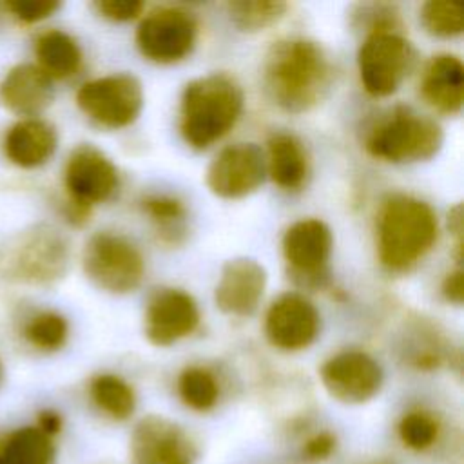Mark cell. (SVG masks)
I'll return each instance as SVG.
<instances>
[{
  "label": "cell",
  "mask_w": 464,
  "mask_h": 464,
  "mask_svg": "<svg viewBox=\"0 0 464 464\" xmlns=\"http://www.w3.org/2000/svg\"><path fill=\"white\" fill-rule=\"evenodd\" d=\"M332 69L324 49L304 36L279 40L266 54L263 82L272 102L286 112H304L326 94Z\"/></svg>",
  "instance_id": "6da1fadb"
},
{
  "label": "cell",
  "mask_w": 464,
  "mask_h": 464,
  "mask_svg": "<svg viewBox=\"0 0 464 464\" xmlns=\"http://www.w3.org/2000/svg\"><path fill=\"white\" fill-rule=\"evenodd\" d=\"M377 257L390 272L415 266L439 236L437 214L430 203L410 194H390L377 212Z\"/></svg>",
  "instance_id": "7a4b0ae2"
},
{
  "label": "cell",
  "mask_w": 464,
  "mask_h": 464,
  "mask_svg": "<svg viewBox=\"0 0 464 464\" xmlns=\"http://www.w3.org/2000/svg\"><path fill=\"white\" fill-rule=\"evenodd\" d=\"M241 112L243 91L232 76L225 72L199 76L181 92V138L192 149H208L234 129Z\"/></svg>",
  "instance_id": "3957f363"
},
{
  "label": "cell",
  "mask_w": 464,
  "mask_h": 464,
  "mask_svg": "<svg viewBox=\"0 0 464 464\" xmlns=\"http://www.w3.org/2000/svg\"><path fill=\"white\" fill-rule=\"evenodd\" d=\"M71 263L69 239L49 223L25 227L0 241V279L24 286H51Z\"/></svg>",
  "instance_id": "277c9868"
},
{
  "label": "cell",
  "mask_w": 464,
  "mask_h": 464,
  "mask_svg": "<svg viewBox=\"0 0 464 464\" xmlns=\"http://www.w3.org/2000/svg\"><path fill=\"white\" fill-rule=\"evenodd\" d=\"M442 140V129L433 118L397 105L366 130L364 149L370 156L388 163H413L433 158Z\"/></svg>",
  "instance_id": "5b68a950"
},
{
  "label": "cell",
  "mask_w": 464,
  "mask_h": 464,
  "mask_svg": "<svg viewBox=\"0 0 464 464\" xmlns=\"http://www.w3.org/2000/svg\"><path fill=\"white\" fill-rule=\"evenodd\" d=\"M82 268L85 277L103 292H134L145 276V257L138 245L112 230L94 232L83 245Z\"/></svg>",
  "instance_id": "8992f818"
},
{
  "label": "cell",
  "mask_w": 464,
  "mask_h": 464,
  "mask_svg": "<svg viewBox=\"0 0 464 464\" xmlns=\"http://www.w3.org/2000/svg\"><path fill=\"white\" fill-rule=\"evenodd\" d=\"M411 63L413 47L397 31V25L368 31L357 51L361 83L375 98H386L397 92Z\"/></svg>",
  "instance_id": "52a82bcc"
},
{
  "label": "cell",
  "mask_w": 464,
  "mask_h": 464,
  "mask_svg": "<svg viewBox=\"0 0 464 464\" xmlns=\"http://www.w3.org/2000/svg\"><path fill=\"white\" fill-rule=\"evenodd\" d=\"M82 114L103 129L129 127L143 109L141 82L130 72H112L83 82L74 94Z\"/></svg>",
  "instance_id": "ba28073f"
},
{
  "label": "cell",
  "mask_w": 464,
  "mask_h": 464,
  "mask_svg": "<svg viewBox=\"0 0 464 464\" xmlns=\"http://www.w3.org/2000/svg\"><path fill=\"white\" fill-rule=\"evenodd\" d=\"M198 36L194 14L178 5H161L149 11L134 34L143 58L154 63H176L187 58Z\"/></svg>",
  "instance_id": "9c48e42d"
},
{
  "label": "cell",
  "mask_w": 464,
  "mask_h": 464,
  "mask_svg": "<svg viewBox=\"0 0 464 464\" xmlns=\"http://www.w3.org/2000/svg\"><path fill=\"white\" fill-rule=\"evenodd\" d=\"M62 185L67 201L92 210L94 205L105 203L116 194L120 174L103 150L82 143L69 152L63 163Z\"/></svg>",
  "instance_id": "30bf717a"
},
{
  "label": "cell",
  "mask_w": 464,
  "mask_h": 464,
  "mask_svg": "<svg viewBox=\"0 0 464 464\" xmlns=\"http://www.w3.org/2000/svg\"><path fill=\"white\" fill-rule=\"evenodd\" d=\"M324 390L339 402L362 404L382 386L381 364L362 350H343L330 355L319 370Z\"/></svg>",
  "instance_id": "8fae6325"
},
{
  "label": "cell",
  "mask_w": 464,
  "mask_h": 464,
  "mask_svg": "<svg viewBox=\"0 0 464 464\" xmlns=\"http://www.w3.org/2000/svg\"><path fill=\"white\" fill-rule=\"evenodd\" d=\"M265 154L256 143L223 147L207 169L208 190L223 199H239L254 194L265 181Z\"/></svg>",
  "instance_id": "7c38bea8"
},
{
  "label": "cell",
  "mask_w": 464,
  "mask_h": 464,
  "mask_svg": "<svg viewBox=\"0 0 464 464\" xmlns=\"http://www.w3.org/2000/svg\"><path fill=\"white\" fill-rule=\"evenodd\" d=\"M281 248L292 276L303 285H321L334 248L330 227L317 218L294 221L283 234Z\"/></svg>",
  "instance_id": "4fadbf2b"
},
{
  "label": "cell",
  "mask_w": 464,
  "mask_h": 464,
  "mask_svg": "<svg viewBox=\"0 0 464 464\" xmlns=\"http://www.w3.org/2000/svg\"><path fill=\"white\" fill-rule=\"evenodd\" d=\"M263 328L274 348L283 352H299L317 339L321 315L315 304L304 295L286 292L270 303Z\"/></svg>",
  "instance_id": "5bb4252c"
},
{
  "label": "cell",
  "mask_w": 464,
  "mask_h": 464,
  "mask_svg": "<svg viewBox=\"0 0 464 464\" xmlns=\"http://www.w3.org/2000/svg\"><path fill=\"white\" fill-rule=\"evenodd\" d=\"M199 324L194 297L181 288H158L147 301L143 330L154 346H170L190 335Z\"/></svg>",
  "instance_id": "9a60e30c"
},
{
  "label": "cell",
  "mask_w": 464,
  "mask_h": 464,
  "mask_svg": "<svg viewBox=\"0 0 464 464\" xmlns=\"http://www.w3.org/2000/svg\"><path fill=\"white\" fill-rule=\"evenodd\" d=\"M130 459L132 464H194L196 446L176 422L149 415L132 431Z\"/></svg>",
  "instance_id": "2e32d148"
},
{
  "label": "cell",
  "mask_w": 464,
  "mask_h": 464,
  "mask_svg": "<svg viewBox=\"0 0 464 464\" xmlns=\"http://www.w3.org/2000/svg\"><path fill=\"white\" fill-rule=\"evenodd\" d=\"M266 288V270L256 259L236 257L223 265L214 288L219 312L232 317L252 315Z\"/></svg>",
  "instance_id": "e0dca14e"
},
{
  "label": "cell",
  "mask_w": 464,
  "mask_h": 464,
  "mask_svg": "<svg viewBox=\"0 0 464 464\" xmlns=\"http://www.w3.org/2000/svg\"><path fill=\"white\" fill-rule=\"evenodd\" d=\"M56 149V127L42 116L16 118L0 136V152L4 160L22 170H34L47 165Z\"/></svg>",
  "instance_id": "ac0fdd59"
},
{
  "label": "cell",
  "mask_w": 464,
  "mask_h": 464,
  "mask_svg": "<svg viewBox=\"0 0 464 464\" xmlns=\"http://www.w3.org/2000/svg\"><path fill=\"white\" fill-rule=\"evenodd\" d=\"M54 82L34 63L11 65L0 78V107L16 118H36L53 103Z\"/></svg>",
  "instance_id": "d6986e66"
},
{
  "label": "cell",
  "mask_w": 464,
  "mask_h": 464,
  "mask_svg": "<svg viewBox=\"0 0 464 464\" xmlns=\"http://www.w3.org/2000/svg\"><path fill=\"white\" fill-rule=\"evenodd\" d=\"M420 96L442 114H457L464 102V67L457 54L431 56L420 76Z\"/></svg>",
  "instance_id": "ffe728a7"
},
{
  "label": "cell",
  "mask_w": 464,
  "mask_h": 464,
  "mask_svg": "<svg viewBox=\"0 0 464 464\" xmlns=\"http://www.w3.org/2000/svg\"><path fill=\"white\" fill-rule=\"evenodd\" d=\"M34 63L53 80H67L82 69L83 53L78 40L63 29H44L33 40Z\"/></svg>",
  "instance_id": "44dd1931"
},
{
  "label": "cell",
  "mask_w": 464,
  "mask_h": 464,
  "mask_svg": "<svg viewBox=\"0 0 464 464\" xmlns=\"http://www.w3.org/2000/svg\"><path fill=\"white\" fill-rule=\"evenodd\" d=\"M266 174L283 190H299L308 178V156L303 143L288 132H274L266 141Z\"/></svg>",
  "instance_id": "7402d4cb"
},
{
  "label": "cell",
  "mask_w": 464,
  "mask_h": 464,
  "mask_svg": "<svg viewBox=\"0 0 464 464\" xmlns=\"http://www.w3.org/2000/svg\"><path fill=\"white\" fill-rule=\"evenodd\" d=\"M140 207L161 243L179 245L185 239L188 212L178 196L165 192L147 194Z\"/></svg>",
  "instance_id": "603a6c76"
},
{
  "label": "cell",
  "mask_w": 464,
  "mask_h": 464,
  "mask_svg": "<svg viewBox=\"0 0 464 464\" xmlns=\"http://www.w3.org/2000/svg\"><path fill=\"white\" fill-rule=\"evenodd\" d=\"M54 442L38 426H22L0 437V464H53Z\"/></svg>",
  "instance_id": "cb8c5ba5"
},
{
  "label": "cell",
  "mask_w": 464,
  "mask_h": 464,
  "mask_svg": "<svg viewBox=\"0 0 464 464\" xmlns=\"http://www.w3.org/2000/svg\"><path fill=\"white\" fill-rule=\"evenodd\" d=\"M22 341L42 353L62 350L69 339V321L56 310L40 308L29 312L18 328Z\"/></svg>",
  "instance_id": "d4e9b609"
},
{
  "label": "cell",
  "mask_w": 464,
  "mask_h": 464,
  "mask_svg": "<svg viewBox=\"0 0 464 464\" xmlns=\"http://www.w3.org/2000/svg\"><path fill=\"white\" fill-rule=\"evenodd\" d=\"M92 404L114 420H125L134 413L136 393L132 386L114 373L94 375L89 382Z\"/></svg>",
  "instance_id": "484cf974"
},
{
  "label": "cell",
  "mask_w": 464,
  "mask_h": 464,
  "mask_svg": "<svg viewBox=\"0 0 464 464\" xmlns=\"http://www.w3.org/2000/svg\"><path fill=\"white\" fill-rule=\"evenodd\" d=\"M178 395L181 402L194 411H208L219 397V384L214 373L203 366H187L178 375Z\"/></svg>",
  "instance_id": "4316f807"
},
{
  "label": "cell",
  "mask_w": 464,
  "mask_h": 464,
  "mask_svg": "<svg viewBox=\"0 0 464 464\" xmlns=\"http://www.w3.org/2000/svg\"><path fill=\"white\" fill-rule=\"evenodd\" d=\"M286 4L283 2H266V0H254V2H228L227 11L230 22L246 33L263 31L265 27L276 24L285 16Z\"/></svg>",
  "instance_id": "83f0119b"
},
{
  "label": "cell",
  "mask_w": 464,
  "mask_h": 464,
  "mask_svg": "<svg viewBox=\"0 0 464 464\" xmlns=\"http://www.w3.org/2000/svg\"><path fill=\"white\" fill-rule=\"evenodd\" d=\"M419 20L426 33L437 38H455L464 31L460 5L448 0H430L419 9Z\"/></svg>",
  "instance_id": "f1b7e54d"
},
{
  "label": "cell",
  "mask_w": 464,
  "mask_h": 464,
  "mask_svg": "<svg viewBox=\"0 0 464 464\" xmlns=\"http://www.w3.org/2000/svg\"><path fill=\"white\" fill-rule=\"evenodd\" d=\"M439 430L440 424L437 417L426 410H411L404 413L397 426L402 444L415 451L431 448L439 437Z\"/></svg>",
  "instance_id": "f546056e"
},
{
  "label": "cell",
  "mask_w": 464,
  "mask_h": 464,
  "mask_svg": "<svg viewBox=\"0 0 464 464\" xmlns=\"http://www.w3.org/2000/svg\"><path fill=\"white\" fill-rule=\"evenodd\" d=\"M62 7L60 2L49 0H9L0 9L18 25H38L51 18Z\"/></svg>",
  "instance_id": "4dcf8cb0"
},
{
  "label": "cell",
  "mask_w": 464,
  "mask_h": 464,
  "mask_svg": "<svg viewBox=\"0 0 464 464\" xmlns=\"http://www.w3.org/2000/svg\"><path fill=\"white\" fill-rule=\"evenodd\" d=\"M143 2L136 0H98L92 2V9L105 20L111 22H129L141 14Z\"/></svg>",
  "instance_id": "1f68e13d"
},
{
  "label": "cell",
  "mask_w": 464,
  "mask_h": 464,
  "mask_svg": "<svg viewBox=\"0 0 464 464\" xmlns=\"http://www.w3.org/2000/svg\"><path fill=\"white\" fill-rule=\"evenodd\" d=\"M335 450V437L330 431H321L310 437L303 446V455L306 460H323Z\"/></svg>",
  "instance_id": "d6a6232c"
},
{
  "label": "cell",
  "mask_w": 464,
  "mask_h": 464,
  "mask_svg": "<svg viewBox=\"0 0 464 464\" xmlns=\"http://www.w3.org/2000/svg\"><path fill=\"white\" fill-rule=\"evenodd\" d=\"M440 292L444 295V299L451 304H462L464 299V277H462V270H451L446 274V277L442 279L440 285Z\"/></svg>",
  "instance_id": "836d02e7"
},
{
  "label": "cell",
  "mask_w": 464,
  "mask_h": 464,
  "mask_svg": "<svg viewBox=\"0 0 464 464\" xmlns=\"http://www.w3.org/2000/svg\"><path fill=\"white\" fill-rule=\"evenodd\" d=\"M44 433L53 437L62 430V417L54 410H44L38 415V424H36Z\"/></svg>",
  "instance_id": "e575fe53"
},
{
  "label": "cell",
  "mask_w": 464,
  "mask_h": 464,
  "mask_svg": "<svg viewBox=\"0 0 464 464\" xmlns=\"http://www.w3.org/2000/svg\"><path fill=\"white\" fill-rule=\"evenodd\" d=\"M448 227H450V232L457 237V246L462 248V243H460V236H462V207L460 205H455L448 212Z\"/></svg>",
  "instance_id": "d590c367"
},
{
  "label": "cell",
  "mask_w": 464,
  "mask_h": 464,
  "mask_svg": "<svg viewBox=\"0 0 464 464\" xmlns=\"http://www.w3.org/2000/svg\"><path fill=\"white\" fill-rule=\"evenodd\" d=\"M0 382H2V361H0Z\"/></svg>",
  "instance_id": "8d00e7d4"
},
{
  "label": "cell",
  "mask_w": 464,
  "mask_h": 464,
  "mask_svg": "<svg viewBox=\"0 0 464 464\" xmlns=\"http://www.w3.org/2000/svg\"><path fill=\"white\" fill-rule=\"evenodd\" d=\"M377 464H384V462H377Z\"/></svg>",
  "instance_id": "74e56055"
}]
</instances>
